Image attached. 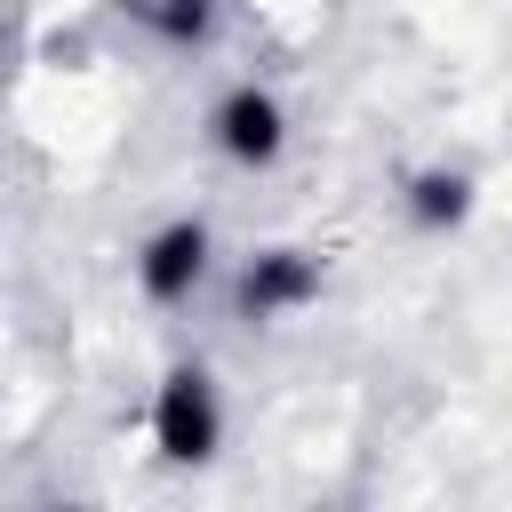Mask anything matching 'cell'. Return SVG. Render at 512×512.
<instances>
[{"label": "cell", "mask_w": 512, "mask_h": 512, "mask_svg": "<svg viewBox=\"0 0 512 512\" xmlns=\"http://www.w3.org/2000/svg\"><path fill=\"white\" fill-rule=\"evenodd\" d=\"M216 440H224V408H216L208 368H168L152 392V448L168 464H208Z\"/></svg>", "instance_id": "6da1fadb"}, {"label": "cell", "mask_w": 512, "mask_h": 512, "mask_svg": "<svg viewBox=\"0 0 512 512\" xmlns=\"http://www.w3.org/2000/svg\"><path fill=\"white\" fill-rule=\"evenodd\" d=\"M208 136H216L224 160H240V168H272V160L288 152V112H280L272 88H232V96L216 104Z\"/></svg>", "instance_id": "3957f363"}, {"label": "cell", "mask_w": 512, "mask_h": 512, "mask_svg": "<svg viewBox=\"0 0 512 512\" xmlns=\"http://www.w3.org/2000/svg\"><path fill=\"white\" fill-rule=\"evenodd\" d=\"M136 16H144L160 40H176V48H184V40H200V32H208V16H216V8H208V0H136Z\"/></svg>", "instance_id": "8992f818"}, {"label": "cell", "mask_w": 512, "mask_h": 512, "mask_svg": "<svg viewBox=\"0 0 512 512\" xmlns=\"http://www.w3.org/2000/svg\"><path fill=\"white\" fill-rule=\"evenodd\" d=\"M408 216H416L424 232L464 224V216H472V176H464V168H424V176H408Z\"/></svg>", "instance_id": "5b68a950"}, {"label": "cell", "mask_w": 512, "mask_h": 512, "mask_svg": "<svg viewBox=\"0 0 512 512\" xmlns=\"http://www.w3.org/2000/svg\"><path fill=\"white\" fill-rule=\"evenodd\" d=\"M312 296H320V264L304 248H256L240 264V280H232V312L240 320H288Z\"/></svg>", "instance_id": "7a4b0ae2"}, {"label": "cell", "mask_w": 512, "mask_h": 512, "mask_svg": "<svg viewBox=\"0 0 512 512\" xmlns=\"http://www.w3.org/2000/svg\"><path fill=\"white\" fill-rule=\"evenodd\" d=\"M200 280H208V224L200 216H176L136 248V288L152 304H184Z\"/></svg>", "instance_id": "277c9868"}]
</instances>
